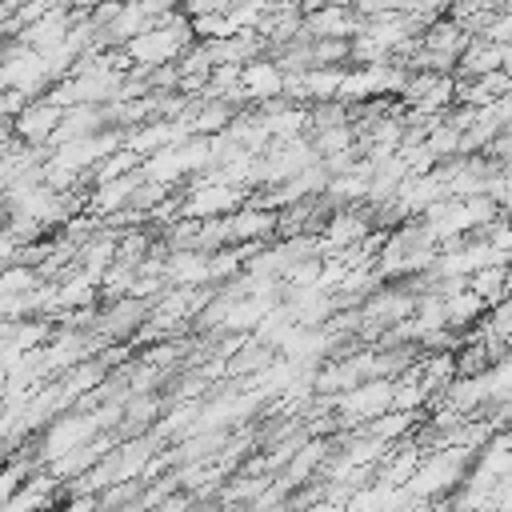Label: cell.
I'll use <instances>...</instances> for the list:
<instances>
[{
	"label": "cell",
	"instance_id": "6da1fadb",
	"mask_svg": "<svg viewBox=\"0 0 512 512\" xmlns=\"http://www.w3.org/2000/svg\"><path fill=\"white\" fill-rule=\"evenodd\" d=\"M464 460H468V448H452V452H440V456L416 464L412 476H408V496L428 500V496H440V492L456 488L464 480Z\"/></svg>",
	"mask_w": 512,
	"mask_h": 512
},
{
	"label": "cell",
	"instance_id": "7a4b0ae2",
	"mask_svg": "<svg viewBox=\"0 0 512 512\" xmlns=\"http://www.w3.org/2000/svg\"><path fill=\"white\" fill-rule=\"evenodd\" d=\"M508 44H492V40H480V36H472L464 48H460V56H456V64L452 68H460V80H472V76H484V72H496V68H508Z\"/></svg>",
	"mask_w": 512,
	"mask_h": 512
},
{
	"label": "cell",
	"instance_id": "3957f363",
	"mask_svg": "<svg viewBox=\"0 0 512 512\" xmlns=\"http://www.w3.org/2000/svg\"><path fill=\"white\" fill-rule=\"evenodd\" d=\"M12 124H16V136H20L24 144H48L52 132H56V124H60V104H52V100H32V104L20 108V116H16Z\"/></svg>",
	"mask_w": 512,
	"mask_h": 512
},
{
	"label": "cell",
	"instance_id": "277c9868",
	"mask_svg": "<svg viewBox=\"0 0 512 512\" xmlns=\"http://www.w3.org/2000/svg\"><path fill=\"white\" fill-rule=\"evenodd\" d=\"M240 204V192L236 188H228L224 180L220 184H208V188H196L188 200H184V212L192 216V220H212V216H224L228 208H236Z\"/></svg>",
	"mask_w": 512,
	"mask_h": 512
},
{
	"label": "cell",
	"instance_id": "5b68a950",
	"mask_svg": "<svg viewBox=\"0 0 512 512\" xmlns=\"http://www.w3.org/2000/svg\"><path fill=\"white\" fill-rule=\"evenodd\" d=\"M240 92L244 96H280L284 92V72L280 64H240Z\"/></svg>",
	"mask_w": 512,
	"mask_h": 512
},
{
	"label": "cell",
	"instance_id": "8992f818",
	"mask_svg": "<svg viewBox=\"0 0 512 512\" xmlns=\"http://www.w3.org/2000/svg\"><path fill=\"white\" fill-rule=\"evenodd\" d=\"M364 232H368V224H364L360 216H336V220L328 224L324 240H328V244H348V240H360Z\"/></svg>",
	"mask_w": 512,
	"mask_h": 512
},
{
	"label": "cell",
	"instance_id": "52a82bcc",
	"mask_svg": "<svg viewBox=\"0 0 512 512\" xmlns=\"http://www.w3.org/2000/svg\"><path fill=\"white\" fill-rule=\"evenodd\" d=\"M232 120V112L224 108V104H216V108H208L204 116H192V132H212V128H224Z\"/></svg>",
	"mask_w": 512,
	"mask_h": 512
},
{
	"label": "cell",
	"instance_id": "ba28073f",
	"mask_svg": "<svg viewBox=\"0 0 512 512\" xmlns=\"http://www.w3.org/2000/svg\"><path fill=\"white\" fill-rule=\"evenodd\" d=\"M292 8H300V12H316L320 4H332V0H288Z\"/></svg>",
	"mask_w": 512,
	"mask_h": 512
},
{
	"label": "cell",
	"instance_id": "9c48e42d",
	"mask_svg": "<svg viewBox=\"0 0 512 512\" xmlns=\"http://www.w3.org/2000/svg\"><path fill=\"white\" fill-rule=\"evenodd\" d=\"M312 512H336V504H320V508H312Z\"/></svg>",
	"mask_w": 512,
	"mask_h": 512
}]
</instances>
